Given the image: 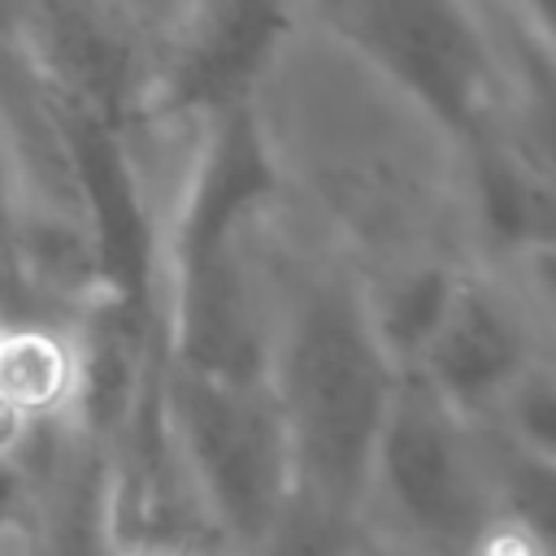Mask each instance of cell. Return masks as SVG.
Segmentation results:
<instances>
[{
	"mask_svg": "<svg viewBox=\"0 0 556 556\" xmlns=\"http://www.w3.org/2000/svg\"><path fill=\"white\" fill-rule=\"evenodd\" d=\"M239 109L282 217L369 300L478 265L465 143L343 43L282 22Z\"/></svg>",
	"mask_w": 556,
	"mask_h": 556,
	"instance_id": "6da1fadb",
	"label": "cell"
},
{
	"mask_svg": "<svg viewBox=\"0 0 556 556\" xmlns=\"http://www.w3.org/2000/svg\"><path fill=\"white\" fill-rule=\"evenodd\" d=\"M248 265L256 374L291 452V513L356 539L404 365L365 287L282 217L274 191L252 217Z\"/></svg>",
	"mask_w": 556,
	"mask_h": 556,
	"instance_id": "7a4b0ae2",
	"label": "cell"
},
{
	"mask_svg": "<svg viewBox=\"0 0 556 556\" xmlns=\"http://www.w3.org/2000/svg\"><path fill=\"white\" fill-rule=\"evenodd\" d=\"M495 526L482 430L404 374L374 456L361 543L378 556H482Z\"/></svg>",
	"mask_w": 556,
	"mask_h": 556,
	"instance_id": "3957f363",
	"label": "cell"
},
{
	"mask_svg": "<svg viewBox=\"0 0 556 556\" xmlns=\"http://www.w3.org/2000/svg\"><path fill=\"white\" fill-rule=\"evenodd\" d=\"M404 87L460 143L495 130L500 61L478 0H274Z\"/></svg>",
	"mask_w": 556,
	"mask_h": 556,
	"instance_id": "277c9868",
	"label": "cell"
},
{
	"mask_svg": "<svg viewBox=\"0 0 556 556\" xmlns=\"http://www.w3.org/2000/svg\"><path fill=\"white\" fill-rule=\"evenodd\" d=\"M543 361L539 326L513 278L495 265H469L404 374L426 382L465 421L486 426Z\"/></svg>",
	"mask_w": 556,
	"mask_h": 556,
	"instance_id": "5b68a950",
	"label": "cell"
},
{
	"mask_svg": "<svg viewBox=\"0 0 556 556\" xmlns=\"http://www.w3.org/2000/svg\"><path fill=\"white\" fill-rule=\"evenodd\" d=\"M83 330L56 321H0V404L39 426L83 404Z\"/></svg>",
	"mask_w": 556,
	"mask_h": 556,
	"instance_id": "8992f818",
	"label": "cell"
},
{
	"mask_svg": "<svg viewBox=\"0 0 556 556\" xmlns=\"http://www.w3.org/2000/svg\"><path fill=\"white\" fill-rule=\"evenodd\" d=\"M486 426L521 452L556 465V361H543Z\"/></svg>",
	"mask_w": 556,
	"mask_h": 556,
	"instance_id": "52a82bcc",
	"label": "cell"
},
{
	"mask_svg": "<svg viewBox=\"0 0 556 556\" xmlns=\"http://www.w3.org/2000/svg\"><path fill=\"white\" fill-rule=\"evenodd\" d=\"M513 278V287L521 291L534 326H539V339H543V352L547 361H556V243L552 248H539L513 265H495Z\"/></svg>",
	"mask_w": 556,
	"mask_h": 556,
	"instance_id": "ba28073f",
	"label": "cell"
},
{
	"mask_svg": "<svg viewBox=\"0 0 556 556\" xmlns=\"http://www.w3.org/2000/svg\"><path fill=\"white\" fill-rule=\"evenodd\" d=\"M191 0H126V22H130V35L135 43L152 39L156 30H165Z\"/></svg>",
	"mask_w": 556,
	"mask_h": 556,
	"instance_id": "9c48e42d",
	"label": "cell"
},
{
	"mask_svg": "<svg viewBox=\"0 0 556 556\" xmlns=\"http://www.w3.org/2000/svg\"><path fill=\"white\" fill-rule=\"evenodd\" d=\"M43 9H48V0H0V35H9L22 48H30L35 35H39Z\"/></svg>",
	"mask_w": 556,
	"mask_h": 556,
	"instance_id": "30bf717a",
	"label": "cell"
},
{
	"mask_svg": "<svg viewBox=\"0 0 556 556\" xmlns=\"http://www.w3.org/2000/svg\"><path fill=\"white\" fill-rule=\"evenodd\" d=\"M0 556H39V547H35V530H30V517H17V521L0 526Z\"/></svg>",
	"mask_w": 556,
	"mask_h": 556,
	"instance_id": "8fae6325",
	"label": "cell"
},
{
	"mask_svg": "<svg viewBox=\"0 0 556 556\" xmlns=\"http://www.w3.org/2000/svg\"><path fill=\"white\" fill-rule=\"evenodd\" d=\"M96 4H104L109 13H117V17L126 22V0H96ZM126 26H130V22H126ZM130 39H135V35H130Z\"/></svg>",
	"mask_w": 556,
	"mask_h": 556,
	"instance_id": "7c38bea8",
	"label": "cell"
},
{
	"mask_svg": "<svg viewBox=\"0 0 556 556\" xmlns=\"http://www.w3.org/2000/svg\"><path fill=\"white\" fill-rule=\"evenodd\" d=\"M352 556H374V552H369L365 543H356V552H352Z\"/></svg>",
	"mask_w": 556,
	"mask_h": 556,
	"instance_id": "4fadbf2b",
	"label": "cell"
},
{
	"mask_svg": "<svg viewBox=\"0 0 556 556\" xmlns=\"http://www.w3.org/2000/svg\"><path fill=\"white\" fill-rule=\"evenodd\" d=\"M369 552H374V547H369ZM374 556H378V552H374Z\"/></svg>",
	"mask_w": 556,
	"mask_h": 556,
	"instance_id": "5bb4252c",
	"label": "cell"
}]
</instances>
